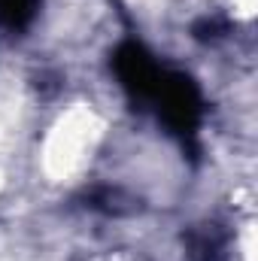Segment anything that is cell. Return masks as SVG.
Wrapping results in <instances>:
<instances>
[{
  "mask_svg": "<svg viewBox=\"0 0 258 261\" xmlns=\"http://www.w3.org/2000/svg\"><path fill=\"white\" fill-rule=\"evenodd\" d=\"M149 107H155L158 119L167 125V130L183 137V140H192L200 128V119H203L200 88L183 70H167V67L161 70V79L155 85Z\"/></svg>",
  "mask_w": 258,
  "mask_h": 261,
  "instance_id": "cell-1",
  "label": "cell"
},
{
  "mask_svg": "<svg viewBox=\"0 0 258 261\" xmlns=\"http://www.w3.org/2000/svg\"><path fill=\"white\" fill-rule=\"evenodd\" d=\"M43 0H0V24L9 31H24L37 12H40Z\"/></svg>",
  "mask_w": 258,
  "mask_h": 261,
  "instance_id": "cell-3",
  "label": "cell"
},
{
  "mask_svg": "<svg viewBox=\"0 0 258 261\" xmlns=\"http://www.w3.org/2000/svg\"><path fill=\"white\" fill-rule=\"evenodd\" d=\"M113 70H116V76H119V82H122V88H125V94H128L131 100L137 107H149L164 67L155 61V55L143 43L128 40V43H122L116 49Z\"/></svg>",
  "mask_w": 258,
  "mask_h": 261,
  "instance_id": "cell-2",
  "label": "cell"
}]
</instances>
